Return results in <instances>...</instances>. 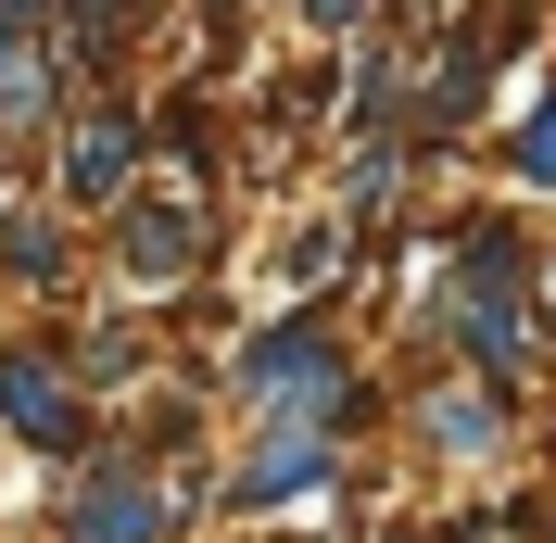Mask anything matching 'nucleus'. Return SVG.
I'll return each mask as SVG.
<instances>
[{
    "label": "nucleus",
    "instance_id": "f257e3e1",
    "mask_svg": "<svg viewBox=\"0 0 556 543\" xmlns=\"http://www.w3.org/2000/svg\"><path fill=\"white\" fill-rule=\"evenodd\" d=\"M241 417H266V430H316V442H342L354 417H367V379H354V354L329 341V316H278V329L241 341Z\"/></svg>",
    "mask_w": 556,
    "mask_h": 543
},
{
    "label": "nucleus",
    "instance_id": "f03ea898",
    "mask_svg": "<svg viewBox=\"0 0 556 543\" xmlns=\"http://www.w3.org/2000/svg\"><path fill=\"white\" fill-rule=\"evenodd\" d=\"M455 341L481 354V379H519L531 367V253L506 228L468 240V278H455Z\"/></svg>",
    "mask_w": 556,
    "mask_h": 543
},
{
    "label": "nucleus",
    "instance_id": "7ed1b4c3",
    "mask_svg": "<svg viewBox=\"0 0 556 543\" xmlns=\"http://www.w3.org/2000/svg\"><path fill=\"white\" fill-rule=\"evenodd\" d=\"M0 430L26 455H89V392L64 379L51 341H0Z\"/></svg>",
    "mask_w": 556,
    "mask_h": 543
},
{
    "label": "nucleus",
    "instance_id": "20e7f679",
    "mask_svg": "<svg viewBox=\"0 0 556 543\" xmlns=\"http://www.w3.org/2000/svg\"><path fill=\"white\" fill-rule=\"evenodd\" d=\"M64 543H177V506L139 455H89L76 468V506H64Z\"/></svg>",
    "mask_w": 556,
    "mask_h": 543
},
{
    "label": "nucleus",
    "instance_id": "39448f33",
    "mask_svg": "<svg viewBox=\"0 0 556 543\" xmlns=\"http://www.w3.org/2000/svg\"><path fill=\"white\" fill-rule=\"evenodd\" d=\"M127 165H139V114L89 102V114H76V139H64V203H89V215H102L114 190H127Z\"/></svg>",
    "mask_w": 556,
    "mask_h": 543
},
{
    "label": "nucleus",
    "instance_id": "423d86ee",
    "mask_svg": "<svg viewBox=\"0 0 556 543\" xmlns=\"http://www.w3.org/2000/svg\"><path fill=\"white\" fill-rule=\"evenodd\" d=\"M329 480H342V442H316V430H266V455L228 480V506H291V493H329Z\"/></svg>",
    "mask_w": 556,
    "mask_h": 543
},
{
    "label": "nucleus",
    "instance_id": "0eeeda50",
    "mask_svg": "<svg viewBox=\"0 0 556 543\" xmlns=\"http://www.w3.org/2000/svg\"><path fill=\"white\" fill-rule=\"evenodd\" d=\"M64 102V64H51V38L38 26H0V139H38Z\"/></svg>",
    "mask_w": 556,
    "mask_h": 543
},
{
    "label": "nucleus",
    "instance_id": "6e6552de",
    "mask_svg": "<svg viewBox=\"0 0 556 543\" xmlns=\"http://www.w3.org/2000/svg\"><path fill=\"white\" fill-rule=\"evenodd\" d=\"M114 253H127L139 278H177L190 253H203V215H165V203H114Z\"/></svg>",
    "mask_w": 556,
    "mask_h": 543
},
{
    "label": "nucleus",
    "instance_id": "1a4fd4ad",
    "mask_svg": "<svg viewBox=\"0 0 556 543\" xmlns=\"http://www.w3.org/2000/svg\"><path fill=\"white\" fill-rule=\"evenodd\" d=\"M506 430H519V405H506L493 379H468V392H443V405H430V442H443V455H493Z\"/></svg>",
    "mask_w": 556,
    "mask_h": 543
},
{
    "label": "nucleus",
    "instance_id": "9d476101",
    "mask_svg": "<svg viewBox=\"0 0 556 543\" xmlns=\"http://www.w3.org/2000/svg\"><path fill=\"white\" fill-rule=\"evenodd\" d=\"M468 114H481V38H443V64H430V89H417V127L455 139Z\"/></svg>",
    "mask_w": 556,
    "mask_h": 543
},
{
    "label": "nucleus",
    "instance_id": "9b49d317",
    "mask_svg": "<svg viewBox=\"0 0 556 543\" xmlns=\"http://www.w3.org/2000/svg\"><path fill=\"white\" fill-rule=\"evenodd\" d=\"M76 266V240H64V215H0V278H26V291H51V278Z\"/></svg>",
    "mask_w": 556,
    "mask_h": 543
},
{
    "label": "nucleus",
    "instance_id": "f8f14e48",
    "mask_svg": "<svg viewBox=\"0 0 556 543\" xmlns=\"http://www.w3.org/2000/svg\"><path fill=\"white\" fill-rule=\"evenodd\" d=\"M506 165H519V190H556V89L531 102V127H519V152H506Z\"/></svg>",
    "mask_w": 556,
    "mask_h": 543
},
{
    "label": "nucleus",
    "instance_id": "ddd939ff",
    "mask_svg": "<svg viewBox=\"0 0 556 543\" xmlns=\"http://www.w3.org/2000/svg\"><path fill=\"white\" fill-rule=\"evenodd\" d=\"M291 13H304V26H329V38H342L354 13H367V0H291Z\"/></svg>",
    "mask_w": 556,
    "mask_h": 543
}]
</instances>
